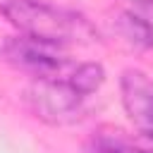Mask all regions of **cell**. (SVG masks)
<instances>
[{
    "label": "cell",
    "instance_id": "1",
    "mask_svg": "<svg viewBox=\"0 0 153 153\" xmlns=\"http://www.w3.org/2000/svg\"><path fill=\"white\" fill-rule=\"evenodd\" d=\"M5 60L19 72L33 76L36 81L65 84L79 91L81 96H91L105 81V69L98 62H76L60 53L57 45L41 43L26 36L10 38L2 48Z\"/></svg>",
    "mask_w": 153,
    "mask_h": 153
},
{
    "label": "cell",
    "instance_id": "2",
    "mask_svg": "<svg viewBox=\"0 0 153 153\" xmlns=\"http://www.w3.org/2000/svg\"><path fill=\"white\" fill-rule=\"evenodd\" d=\"M0 12L22 36L41 43L65 48V45H91L98 41L96 26L84 14L41 0H7L2 2Z\"/></svg>",
    "mask_w": 153,
    "mask_h": 153
},
{
    "label": "cell",
    "instance_id": "3",
    "mask_svg": "<svg viewBox=\"0 0 153 153\" xmlns=\"http://www.w3.org/2000/svg\"><path fill=\"white\" fill-rule=\"evenodd\" d=\"M84 98L79 91L65 84L53 81H33L26 88V105L36 117L50 124H69L81 117Z\"/></svg>",
    "mask_w": 153,
    "mask_h": 153
},
{
    "label": "cell",
    "instance_id": "4",
    "mask_svg": "<svg viewBox=\"0 0 153 153\" xmlns=\"http://www.w3.org/2000/svg\"><path fill=\"white\" fill-rule=\"evenodd\" d=\"M122 105L131 124L148 139H153V79L141 69H124L120 76Z\"/></svg>",
    "mask_w": 153,
    "mask_h": 153
},
{
    "label": "cell",
    "instance_id": "5",
    "mask_svg": "<svg viewBox=\"0 0 153 153\" xmlns=\"http://www.w3.org/2000/svg\"><path fill=\"white\" fill-rule=\"evenodd\" d=\"M86 153H153V151L131 141L122 129L100 127L86 141Z\"/></svg>",
    "mask_w": 153,
    "mask_h": 153
},
{
    "label": "cell",
    "instance_id": "6",
    "mask_svg": "<svg viewBox=\"0 0 153 153\" xmlns=\"http://www.w3.org/2000/svg\"><path fill=\"white\" fill-rule=\"evenodd\" d=\"M110 24H112V31L120 36V41H124L129 48H151L153 24L143 22L141 17L131 12H115Z\"/></svg>",
    "mask_w": 153,
    "mask_h": 153
},
{
    "label": "cell",
    "instance_id": "7",
    "mask_svg": "<svg viewBox=\"0 0 153 153\" xmlns=\"http://www.w3.org/2000/svg\"><path fill=\"white\" fill-rule=\"evenodd\" d=\"M131 2H136V5H153V0H131Z\"/></svg>",
    "mask_w": 153,
    "mask_h": 153
},
{
    "label": "cell",
    "instance_id": "8",
    "mask_svg": "<svg viewBox=\"0 0 153 153\" xmlns=\"http://www.w3.org/2000/svg\"><path fill=\"white\" fill-rule=\"evenodd\" d=\"M151 48H153V41H151Z\"/></svg>",
    "mask_w": 153,
    "mask_h": 153
}]
</instances>
